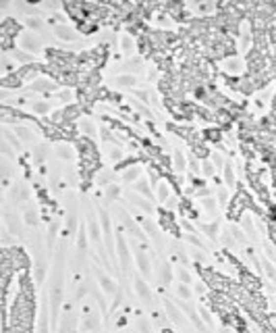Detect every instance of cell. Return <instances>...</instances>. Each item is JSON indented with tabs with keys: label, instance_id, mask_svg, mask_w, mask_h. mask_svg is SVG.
I'll list each match as a JSON object with an SVG mask.
<instances>
[{
	"label": "cell",
	"instance_id": "33",
	"mask_svg": "<svg viewBox=\"0 0 276 333\" xmlns=\"http://www.w3.org/2000/svg\"><path fill=\"white\" fill-rule=\"evenodd\" d=\"M160 333H174L172 329H160Z\"/></svg>",
	"mask_w": 276,
	"mask_h": 333
},
{
	"label": "cell",
	"instance_id": "20",
	"mask_svg": "<svg viewBox=\"0 0 276 333\" xmlns=\"http://www.w3.org/2000/svg\"><path fill=\"white\" fill-rule=\"evenodd\" d=\"M89 235H91V239H94L96 244H100V239H102V229L98 227V221L94 217L89 219Z\"/></svg>",
	"mask_w": 276,
	"mask_h": 333
},
{
	"label": "cell",
	"instance_id": "6",
	"mask_svg": "<svg viewBox=\"0 0 276 333\" xmlns=\"http://www.w3.org/2000/svg\"><path fill=\"white\" fill-rule=\"evenodd\" d=\"M96 277H98V281H100V285H102V290L106 292V294H116V283L112 281V279H110V277L102 271V269H98V266H96Z\"/></svg>",
	"mask_w": 276,
	"mask_h": 333
},
{
	"label": "cell",
	"instance_id": "32",
	"mask_svg": "<svg viewBox=\"0 0 276 333\" xmlns=\"http://www.w3.org/2000/svg\"><path fill=\"white\" fill-rule=\"evenodd\" d=\"M121 46H123V50L125 52H131V46H133V40L129 38V35H125L123 38V42H121Z\"/></svg>",
	"mask_w": 276,
	"mask_h": 333
},
{
	"label": "cell",
	"instance_id": "1",
	"mask_svg": "<svg viewBox=\"0 0 276 333\" xmlns=\"http://www.w3.org/2000/svg\"><path fill=\"white\" fill-rule=\"evenodd\" d=\"M8 256H11V263L15 266V273H23L29 271V256L25 254L23 248H8Z\"/></svg>",
	"mask_w": 276,
	"mask_h": 333
},
{
	"label": "cell",
	"instance_id": "10",
	"mask_svg": "<svg viewBox=\"0 0 276 333\" xmlns=\"http://www.w3.org/2000/svg\"><path fill=\"white\" fill-rule=\"evenodd\" d=\"M222 67H224L226 73H233V75H237V73L243 71V61L239 59V57H226L224 63H222Z\"/></svg>",
	"mask_w": 276,
	"mask_h": 333
},
{
	"label": "cell",
	"instance_id": "5",
	"mask_svg": "<svg viewBox=\"0 0 276 333\" xmlns=\"http://www.w3.org/2000/svg\"><path fill=\"white\" fill-rule=\"evenodd\" d=\"M129 198H131V202H133V204H135L137 208H139V210L148 212V215H152V212H154V204H152V202H150L148 198H143L141 194L131 192V194H129Z\"/></svg>",
	"mask_w": 276,
	"mask_h": 333
},
{
	"label": "cell",
	"instance_id": "26",
	"mask_svg": "<svg viewBox=\"0 0 276 333\" xmlns=\"http://www.w3.org/2000/svg\"><path fill=\"white\" fill-rule=\"evenodd\" d=\"M201 173H204L206 177H210V175H214V173H216L214 163H212V161H204V163H201Z\"/></svg>",
	"mask_w": 276,
	"mask_h": 333
},
{
	"label": "cell",
	"instance_id": "31",
	"mask_svg": "<svg viewBox=\"0 0 276 333\" xmlns=\"http://www.w3.org/2000/svg\"><path fill=\"white\" fill-rule=\"evenodd\" d=\"M123 150H118V148H112V152H110V159H112V163H116V161H121L123 159Z\"/></svg>",
	"mask_w": 276,
	"mask_h": 333
},
{
	"label": "cell",
	"instance_id": "27",
	"mask_svg": "<svg viewBox=\"0 0 276 333\" xmlns=\"http://www.w3.org/2000/svg\"><path fill=\"white\" fill-rule=\"evenodd\" d=\"M137 329H139V333H152V323L148 319H139L137 321Z\"/></svg>",
	"mask_w": 276,
	"mask_h": 333
},
{
	"label": "cell",
	"instance_id": "28",
	"mask_svg": "<svg viewBox=\"0 0 276 333\" xmlns=\"http://www.w3.org/2000/svg\"><path fill=\"white\" fill-rule=\"evenodd\" d=\"M116 83H118V86H133L135 77H133V75H118V77H116Z\"/></svg>",
	"mask_w": 276,
	"mask_h": 333
},
{
	"label": "cell",
	"instance_id": "17",
	"mask_svg": "<svg viewBox=\"0 0 276 333\" xmlns=\"http://www.w3.org/2000/svg\"><path fill=\"white\" fill-rule=\"evenodd\" d=\"M60 159H67V161H71V159H75V150H73V146L71 144H67V142H60L58 144V152H56Z\"/></svg>",
	"mask_w": 276,
	"mask_h": 333
},
{
	"label": "cell",
	"instance_id": "25",
	"mask_svg": "<svg viewBox=\"0 0 276 333\" xmlns=\"http://www.w3.org/2000/svg\"><path fill=\"white\" fill-rule=\"evenodd\" d=\"M224 181L228 183V186H233V183H235V171H233V165L231 163L224 165Z\"/></svg>",
	"mask_w": 276,
	"mask_h": 333
},
{
	"label": "cell",
	"instance_id": "16",
	"mask_svg": "<svg viewBox=\"0 0 276 333\" xmlns=\"http://www.w3.org/2000/svg\"><path fill=\"white\" fill-rule=\"evenodd\" d=\"M133 188H135L137 194H141L143 198H148V200H150V196H152V188H150V183L145 181V179H137Z\"/></svg>",
	"mask_w": 276,
	"mask_h": 333
},
{
	"label": "cell",
	"instance_id": "4",
	"mask_svg": "<svg viewBox=\"0 0 276 333\" xmlns=\"http://www.w3.org/2000/svg\"><path fill=\"white\" fill-rule=\"evenodd\" d=\"M21 46L27 52H40L42 50V40L40 35H33V33H23L21 38Z\"/></svg>",
	"mask_w": 276,
	"mask_h": 333
},
{
	"label": "cell",
	"instance_id": "14",
	"mask_svg": "<svg viewBox=\"0 0 276 333\" xmlns=\"http://www.w3.org/2000/svg\"><path fill=\"white\" fill-rule=\"evenodd\" d=\"M174 292H177V300L189 302L193 298V292H191V288H189L187 283H177V285H174Z\"/></svg>",
	"mask_w": 276,
	"mask_h": 333
},
{
	"label": "cell",
	"instance_id": "22",
	"mask_svg": "<svg viewBox=\"0 0 276 333\" xmlns=\"http://www.w3.org/2000/svg\"><path fill=\"white\" fill-rule=\"evenodd\" d=\"M262 269L266 273V277L272 281H276V266L272 265V261H266V258H262Z\"/></svg>",
	"mask_w": 276,
	"mask_h": 333
},
{
	"label": "cell",
	"instance_id": "23",
	"mask_svg": "<svg viewBox=\"0 0 276 333\" xmlns=\"http://www.w3.org/2000/svg\"><path fill=\"white\" fill-rule=\"evenodd\" d=\"M177 279H179V283H187V285L193 283V277L189 275L187 266H179V269H177Z\"/></svg>",
	"mask_w": 276,
	"mask_h": 333
},
{
	"label": "cell",
	"instance_id": "15",
	"mask_svg": "<svg viewBox=\"0 0 276 333\" xmlns=\"http://www.w3.org/2000/svg\"><path fill=\"white\" fill-rule=\"evenodd\" d=\"M79 127H81V132H83V137H87V140H96V125L91 123V121H87V119H81Z\"/></svg>",
	"mask_w": 276,
	"mask_h": 333
},
{
	"label": "cell",
	"instance_id": "21",
	"mask_svg": "<svg viewBox=\"0 0 276 333\" xmlns=\"http://www.w3.org/2000/svg\"><path fill=\"white\" fill-rule=\"evenodd\" d=\"M199 204L201 206H204L208 212H210V215H216V208H218V202L212 198V196H208V198H201L199 200Z\"/></svg>",
	"mask_w": 276,
	"mask_h": 333
},
{
	"label": "cell",
	"instance_id": "24",
	"mask_svg": "<svg viewBox=\"0 0 276 333\" xmlns=\"http://www.w3.org/2000/svg\"><path fill=\"white\" fill-rule=\"evenodd\" d=\"M137 177H139V169H137V166H129V169L125 171V175H123V181L131 183V181H137Z\"/></svg>",
	"mask_w": 276,
	"mask_h": 333
},
{
	"label": "cell",
	"instance_id": "12",
	"mask_svg": "<svg viewBox=\"0 0 276 333\" xmlns=\"http://www.w3.org/2000/svg\"><path fill=\"white\" fill-rule=\"evenodd\" d=\"M23 215H25V217H23V223H25V225H33V227L38 225V221H40V212L35 210L31 204H27V206H25Z\"/></svg>",
	"mask_w": 276,
	"mask_h": 333
},
{
	"label": "cell",
	"instance_id": "8",
	"mask_svg": "<svg viewBox=\"0 0 276 333\" xmlns=\"http://www.w3.org/2000/svg\"><path fill=\"white\" fill-rule=\"evenodd\" d=\"M54 33H56V38L67 40V42H73V40L79 38V33L73 30V27H69V25H56V27H54Z\"/></svg>",
	"mask_w": 276,
	"mask_h": 333
},
{
	"label": "cell",
	"instance_id": "9",
	"mask_svg": "<svg viewBox=\"0 0 276 333\" xmlns=\"http://www.w3.org/2000/svg\"><path fill=\"white\" fill-rule=\"evenodd\" d=\"M116 248H118V258H121V265L125 269H129V265H131V256H129V250H127V242L123 235L116 237Z\"/></svg>",
	"mask_w": 276,
	"mask_h": 333
},
{
	"label": "cell",
	"instance_id": "13",
	"mask_svg": "<svg viewBox=\"0 0 276 333\" xmlns=\"http://www.w3.org/2000/svg\"><path fill=\"white\" fill-rule=\"evenodd\" d=\"M239 221H241V227H243L245 233L255 239V237H257V229H255V225H253V219H251L249 215H243Z\"/></svg>",
	"mask_w": 276,
	"mask_h": 333
},
{
	"label": "cell",
	"instance_id": "7",
	"mask_svg": "<svg viewBox=\"0 0 276 333\" xmlns=\"http://www.w3.org/2000/svg\"><path fill=\"white\" fill-rule=\"evenodd\" d=\"M11 198L15 204H21V202L29 200V190L25 188V183H15L13 190H11Z\"/></svg>",
	"mask_w": 276,
	"mask_h": 333
},
{
	"label": "cell",
	"instance_id": "2",
	"mask_svg": "<svg viewBox=\"0 0 276 333\" xmlns=\"http://www.w3.org/2000/svg\"><path fill=\"white\" fill-rule=\"evenodd\" d=\"M164 310H166V317L170 319V323H174V325H179V327L187 325V319H185V314H183L181 306L177 304V300H170V298L164 300Z\"/></svg>",
	"mask_w": 276,
	"mask_h": 333
},
{
	"label": "cell",
	"instance_id": "30",
	"mask_svg": "<svg viewBox=\"0 0 276 333\" xmlns=\"http://www.w3.org/2000/svg\"><path fill=\"white\" fill-rule=\"evenodd\" d=\"M13 57H15V59H19L21 63H29V61H31V57H29V54H25V52H21V50H17V48L13 50Z\"/></svg>",
	"mask_w": 276,
	"mask_h": 333
},
{
	"label": "cell",
	"instance_id": "3",
	"mask_svg": "<svg viewBox=\"0 0 276 333\" xmlns=\"http://www.w3.org/2000/svg\"><path fill=\"white\" fill-rule=\"evenodd\" d=\"M133 288H135V294L139 296V300H141L143 304H148V306H152V302H154L152 290H150V285L145 283L139 275H135V279H133Z\"/></svg>",
	"mask_w": 276,
	"mask_h": 333
},
{
	"label": "cell",
	"instance_id": "11",
	"mask_svg": "<svg viewBox=\"0 0 276 333\" xmlns=\"http://www.w3.org/2000/svg\"><path fill=\"white\" fill-rule=\"evenodd\" d=\"M135 258H137V265H139V269L145 277L152 275V265H150V256L143 252V250H135Z\"/></svg>",
	"mask_w": 276,
	"mask_h": 333
},
{
	"label": "cell",
	"instance_id": "18",
	"mask_svg": "<svg viewBox=\"0 0 276 333\" xmlns=\"http://www.w3.org/2000/svg\"><path fill=\"white\" fill-rule=\"evenodd\" d=\"M185 156H183L179 150L177 152H174L172 154V169H174V173H183V171H185Z\"/></svg>",
	"mask_w": 276,
	"mask_h": 333
},
{
	"label": "cell",
	"instance_id": "19",
	"mask_svg": "<svg viewBox=\"0 0 276 333\" xmlns=\"http://www.w3.org/2000/svg\"><path fill=\"white\" fill-rule=\"evenodd\" d=\"M156 192H158V200H160V202H166V200L170 198V188H168L166 181L156 183Z\"/></svg>",
	"mask_w": 276,
	"mask_h": 333
},
{
	"label": "cell",
	"instance_id": "29",
	"mask_svg": "<svg viewBox=\"0 0 276 333\" xmlns=\"http://www.w3.org/2000/svg\"><path fill=\"white\" fill-rule=\"evenodd\" d=\"M216 196H218V204L220 206H226L228 204V192L226 190H218Z\"/></svg>",
	"mask_w": 276,
	"mask_h": 333
}]
</instances>
